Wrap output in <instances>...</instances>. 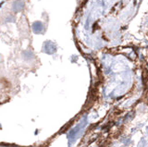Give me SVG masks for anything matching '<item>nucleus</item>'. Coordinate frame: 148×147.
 Listing matches in <instances>:
<instances>
[{
  "instance_id": "1",
  "label": "nucleus",
  "mask_w": 148,
  "mask_h": 147,
  "mask_svg": "<svg viewBox=\"0 0 148 147\" xmlns=\"http://www.w3.org/2000/svg\"><path fill=\"white\" fill-rule=\"evenodd\" d=\"M85 123H86V121L85 120H83L81 124H80V125H78L75 129H73V130L71 131V133H69V138H71V136H72V140H74V139H75V136L78 134V133H79V131H80L81 130H82V129L83 128V127H84V125H85Z\"/></svg>"
},
{
  "instance_id": "2",
  "label": "nucleus",
  "mask_w": 148,
  "mask_h": 147,
  "mask_svg": "<svg viewBox=\"0 0 148 147\" xmlns=\"http://www.w3.org/2000/svg\"><path fill=\"white\" fill-rule=\"evenodd\" d=\"M43 29H44V26L41 22H35V23H34V25H32V30H34V31L36 34L41 33V31H43Z\"/></svg>"
}]
</instances>
